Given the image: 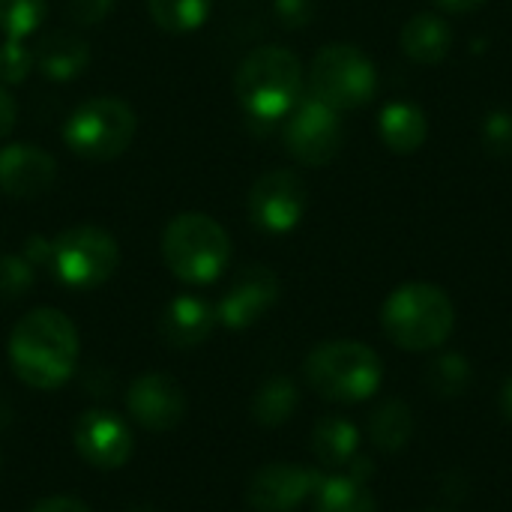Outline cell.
<instances>
[{
	"label": "cell",
	"instance_id": "cell-2",
	"mask_svg": "<svg viewBox=\"0 0 512 512\" xmlns=\"http://www.w3.org/2000/svg\"><path fill=\"white\" fill-rule=\"evenodd\" d=\"M237 102L252 120H282L303 93V66L297 54L279 45H264L246 54L234 78Z\"/></svg>",
	"mask_w": 512,
	"mask_h": 512
},
{
	"label": "cell",
	"instance_id": "cell-32",
	"mask_svg": "<svg viewBox=\"0 0 512 512\" xmlns=\"http://www.w3.org/2000/svg\"><path fill=\"white\" fill-rule=\"evenodd\" d=\"M30 512H90L87 504H81L78 498H69V495H54V498H45L39 501Z\"/></svg>",
	"mask_w": 512,
	"mask_h": 512
},
{
	"label": "cell",
	"instance_id": "cell-9",
	"mask_svg": "<svg viewBox=\"0 0 512 512\" xmlns=\"http://www.w3.org/2000/svg\"><path fill=\"white\" fill-rule=\"evenodd\" d=\"M342 120L339 111L318 102L315 96L294 105L285 123V150L309 168H321L333 162L342 150Z\"/></svg>",
	"mask_w": 512,
	"mask_h": 512
},
{
	"label": "cell",
	"instance_id": "cell-30",
	"mask_svg": "<svg viewBox=\"0 0 512 512\" xmlns=\"http://www.w3.org/2000/svg\"><path fill=\"white\" fill-rule=\"evenodd\" d=\"M114 0H66V15L81 24V27H90V24H99L108 9H111Z\"/></svg>",
	"mask_w": 512,
	"mask_h": 512
},
{
	"label": "cell",
	"instance_id": "cell-23",
	"mask_svg": "<svg viewBox=\"0 0 512 512\" xmlns=\"http://www.w3.org/2000/svg\"><path fill=\"white\" fill-rule=\"evenodd\" d=\"M297 408V387L294 381L288 378H270L267 384H261V390L255 393V402H252V417L273 429V426H282Z\"/></svg>",
	"mask_w": 512,
	"mask_h": 512
},
{
	"label": "cell",
	"instance_id": "cell-31",
	"mask_svg": "<svg viewBox=\"0 0 512 512\" xmlns=\"http://www.w3.org/2000/svg\"><path fill=\"white\" fill-rule=\"evenodd\" d=\"M276 15L285 27H306L315 15L312 0H276Z\"/></svg>",
	"mask_w": 512,
	"mask_h": 512
},
{
	"label": "cell",
	"instance_id": "cell-18",
	"mask_svg": "<svg viewBox=\"0 0 512 512\" xmlns=\"http://www.w3.org/2000/svg\"><path fill=\"white\" fill-rule=\"evenodd\" d=\"M402 51L423 66H435L441 63L450 48H453V30L444 18L432 15V12H420L414 18H408V24L402 27Z\"/></svg>",
	"mask_w": 512,
	"mask_h": 512
},
{
	"label": "cell",
	"instance_id": "cell-19",
	"mask_svg": "<svg viewBox=\"0 0 512 512\" xmlns=\"http://www.w3.org/2000/svg\"><path fill=\"white\" fill-rule=\"evenodd\" d=\"M378 129L393 153H414L426 141V114L411 102H393L381 111Z\"/></svg>",
	"mask_w": 512,
	"mask_h": 512
},
{
	"label": "cell",
	"instance_id": "cell-28",
	"mask_svg": "<svg viewBox=\"0 0 512 512\" xmlns=\"http://www.w3.org/2000/svg\"><path fill=\"white\" fill-rule=\"evenodd\" d=\"M33 66H36V51H30L21 39L6 36V42L0 45V81L18 84L30 75Z\"/></svg>",
	"mask_w": 512,
	"mask_h": 512
},
{
	"label": "cell",
	"instance_id": "cell-5",
	"mask_svg": "<svg viewBox=\"0 0 512 512\" xmlns=\"http://www.w3.org/2000/svg\"><path fill=\"white\" fill-rule=\"evenodd\" d=\"M381 378V357L363 342H324L306 360L309 387L330 402H363L378 393Z\"/></svg>",
	"mask_w": 512,
	"mask_h": 512
},
{
	"label": "cell",
	"instance_id": "cell-37",
	"mask_svg": "<svg viewBox=\"0 0 512 512\" xmlns=\"http://www.w3.org/2000/svg\"><path fill=\"white\" fill-rule=\"evenodd\" d=\"M429 512H453V510H429Z\"/></svg>",
	"mask_w": 512,
	"mask_h": 512
},
{
	"label": "cell",
	"instance_id": "cell-6",
	"mask_svg": "<svg viewBox=\"0 0 512 512\" xmlns=\"http://www.w3.org/2000/svg\"><path fill=\"white\" fill-rule=\"evenodd\" d=\"M378 84L375 63L363 54V48L348 42H330L324 45L309 72L312 96L333 111H351L372 99Z\"/></svg>",
	"mask_w": 512,
	"mask_h": 512
},
{
	"label": "cell",
	"instance_id": "cell-15",
	"mask_svg": "<svg viewBox=\"0 0 512 512\" xmlns=\"http://www.w3.org/2000/svg\"><path fill=\"white\" fill-rule=\"evenodd\" d=\"M54 156L36 144H6L0 150V189L9 198H36L54 183Z\"/></svg>",
	"mask_w": 512,
	"mask_h": 512
},
{
	"label": "cell",
	"instance_id": "cell-26",
	"mask_svg": "<svg viewBox=\"0 0 512 512\" xmlns=\"http://www.w3.org/2000/svg\"><path fill=\"white\" fill-rule=\"evenodd\" d=\"M471 381V366L465 357L459 354H444L432 363L429 369V387L438 393V396H459L465 390V384Z\"/></svg>",
	"mask_w": 512,
	"mask_h": 512
},
{
	"label": "cell",
	"instance_id": "cell-22",
	"mask_svg": "<svg viewBox=\"0 0 512 512\" xmlns=\"http://www.w3.org/2000/svg\"><path fill=\"white\" fill-rule=\"evenodd\" d=\"M315 512H378V507L366 486L348 474L321 480L315 489Z\"/></svg>",
	"mask_w": 512,
	"mask_h": 512
},
{
	"label": "cell",
	"instance_id": "cell-13",
	"mask_svg": "<svg viewBox=\"0 0 512 512\" xmlns=\"http://www.w3.org/2000/svg\"><path fill=\"white\" fill-rule=\"evenodd\" d=\"M126 408L132 420L147 432H171L186 417V393L171 375L150 372L132 381L126 393Z\"/></svg>",
	"mask_w": 512,
	"mask_h": 512
},
{
	"label": "cell",
	"instance_id": "cell-24",
	"mask_svg": "<svg viewBox=\"0 0 512 512\" xmlns=\"http://www.w3.org/2000/svg\"><path fill=\"white\" fill-rule=\"evenodd\" d=\"M150 18L168 33L198 30L210 15V0H147Z\"/></svg>",
	"mask_w": 512,
	"mask_h": 512
},
{
	"label": "cell",
	"instance_id": "cell-12",
	"mask_svg": "<svg viewBox=\"0 0 512 512\" xmlns=\"http://www.w3.org/2000/svg\"><path fill=\"white\" fill-rule=\"evenodd\" d=\"M72 441L78 456L99 471H117L132 456V432L111 411H84L75 423Z\"/></svg>",
	"mask_w": 512,
	"mask_h": 512
},
{
	"label": "cell",
	"instance_id": "cell-10",
	"mask_svg": "<svg viewBox=\"0 0 512 512\" xmlns=\"http://www.w3.org/2000/svg\"><path fill=\"white\" fill-rule=\"evenodd\" d=\"M306 213V183L294 171H267L249 192V219L267 234H288Z\"/></svg>",
	"mask_w": 512,
	"mask_h": 512
},
{
	"label": "cell",
	"instance_id": "cell-3",
	"mask_svg": "<svg viewBox=\"0 0 512 512\" xmlns=\"http://www.w3.org/2000/svg\"><path fill=\"white\" fill-rule=\"evenodd\" d=\"M381 324L387 339L399 348L432 351L450 339L456 309L444 288L432 282H408L387 297L381 309Z\"/></svg>",
	"mask_w": 512,
	"mask_h": 512
},
{
	"label": "cell",
	"instance_id": "cell-25",
	"mask_svg": "<svg viewBox=\"0 0 512 512\" xmlns=\"http://www.w3.org/2000/svg\"><path fill=\"white\" fill-rule=\"evenodd\" d=\"M48 15V0H0V30L12 39L30 36Z\"/></svg>",
	"mask_w": 512,
	"mask_h": 512
},
{
	"label": "cell",
	"instance_id": "cell-11",
	"mask_svg": "<svg viewBox=\"0 0 512 512\" xmlns=\"http://www.w3.org/2000/svg\"><path fill=\"white\" fill-rule=\"evenodd\" d=\"M321 474L303 465H264L246 486V501L255 512H294L315 489L321 486Z\"/></svg>",
	"mask_w": 512,
	"mask_h": 512
},
{
	"label": "cell",
	"instance_id": "cell-27",
	"mask_svg": "<svg viewBox=\"0 0 512 512\" xmlns=\"http://www.w3.org/2000/svg\"><path fill=\"white\" fill-rule=\"evenodd\" d=\"M33 288V264L24 255H0V300H18Z\"/></svg>",
	"mask_w": 512,
	"mask_h": 512
},
{
	"label": "cell",
	"instance_id": "cell-4",
	"mask_svg": "<svg viewBox=\"0 0 512 512\" xmlns=\"http://www.w3.org/2000/svg\"><path fill=\"white\" fill-rule=\"evenodd\" d=\"M162 258L180 282L210 285L231 258V240L207 213H180L162 234Z\"/></svg>",
	"mask_w": 512,
	"mask_h": 512
},
{
	"label": "cell",
	"instance_id": "cell-16",
	"mask_svg": "<svg viewBox=\"0 0 512 512\" xmlns=\"http://www.w3.org/2000/svg\"><path fill=\"white\" fill-rule=\"evenodd\" d=\"M216 327V309L201 297H174L159 321V333L174 348H195L201 345Z\"/></svg>",
	"mask_w": 512,
	"mask_h": 512
},
{
	"label": "cell",
	"instance_id": "cell-7",
	"mask_svg": "<svg viewBox=\"0 0 512 512\" xmlns=\"http://www.w3.org/2000/svg\"><path fill=\"white\" fill-rule=\"evenodd\" d=\"M135 126V111L123 99L96 96L69 114L63 138L78 156L90 162H108L132 144Z\"/></svg>",
	"mask_w": 512,
	"mask_h": 512
},
{
	"label": "cell",
	"instance_id": "cell-29",
	"mask_svg": "<svg viewBox=\"0 0 512 512\" xmlns=\"http://www.w3.org/2000/svg\"><path fill=\"white\" fill-rule=\"evenodd\" d=\"M483 144L495 156H512V114L492 111L483 120Z\"/></svg>",
	"mask_w": 512,
	"mask_h": 512
},
{
	"label": "cell",
	"instance_id": "cell-20",
	"mask_svg": "<svg viewBox=\"0 0 512 512\" xmlns=\"http://www.w3.org/2000/svg\"><path fill=\"white\" fill-rule=\"evenodd\" d=\"M357 444H360L357 429L342 417H324V420H318V426L312 432V450H315L318 462L327 468L351 465L357 456Z\"/></svg>",
	"mask_w": 512,
	"mask_h": 512
},
{
	"label": "cell",
	"instance_id": "cell-8",
	"mask_svg": "<svg viewBox=\"0 0 512 512\" xmlns=\"http://www.w3.org/2000/svg\"><path fill=\"white\" fill-rule=\"evenodd\" d=\"M120 264L117 240L96 225L63 231L51 243V270L69 288H96L111 279Z\"/></svg>",
	"mask_w": 512,
	"mask_h": 512
},
{
	"label": "cell",
	"instance_id": "cell-34",
	"mask_svg": "<svg viewBox=\"0 0 512 512\" xmlns=\"http://www.w3.org/2000/svg\"><path fill=\"white\" fill-rule=\"evenodd\" d=\"M444 9H450V12H474V9H480L486 0H438Z\"/></svg>",
	"mask_w": 512,
	"mask_h": 512
},
{
	"label": "cell",
	"instance_id": "cell-14",
	"mask_svg": "<svg viewBox=\"0 0 512 512\" xmlns=\"http://www.w3.org/2000/svg\"><path fill=\"white\" fill-rule=\"evenodd\" d=\"M276 300H279L276 273L261 264H252L225 291V297L216 309V318L231 330H246L258 318H264L276 306Z\"/></svg>",
	"mask_w": 512,
	"mask_h": 512
},
{
	"label": "cell",
	"instance_id": "cell-35",
	"mask_svg": "<svg viewBox=\"0 0 512 512\" xmlns=\"http://www.w3.org/2000/svg\"><path fill=\"white\" fill-rule=\"evenodd\" d=\"M501 408H504L507 420L512 423V378H507V384H504V393H501Z\"/></svg>",
	"mask_w": 512,
	"mask_h": 512
},
{
	"label": "cell",
	"instance_id": "cell-33",
	"mask_svg": "<svg viewBox=\"0 0 512 512\" xmlns=\"http://www.w3.org/2000/svg\"><path fill=\"white\" fill-rule=\"evenodd\" d=\"M15 126V99L0 87V138H6Z\"/></svg>",
	"mask_w": 512,
	"mask_h": 512
},
{
	"label": "cell",
	"instance_id": "cell-1",
	"mask_svg": "<svg viewBox=\"0 0 512 512\" xmlns=\"http://www.w3.org/2000/svg\"><path fill=\"white\" fill-rule=\"evenodd\" d=\"M9 363L15 375L36 390L66 384L78 363L75 324L57 309L27 312L9 336Z\"/></svg>",
	"mask_w": 512,
	"mask_h": 512
},
{
	"label": "cell",
	"instance_id": "cell-17",
	"mask_svg": "<svg viewBox=\"0 0 512 512\" xmlns=\"http://www.w3.org/2000/svg\"><path fill=\"white\" fill-rule=\"evenodd\" d=\"M87 63H90V48L72 30H54L36 48V66H39V72L45 78H54V81H72V78H78L87 69Z\"/></svg>",
	"mask_w": 512,
	"mask_h": 512
},
{
	"label": "cell",
	"instance_id": "cell-36",
	"mask_svg": "<svg viewBox=\"0 0 512 512\" xmlns=\"http://www.w3.org/2000/svg\"><path fill=\"white\" fill-rule=\"evenodd\" d=\"M126 512H156L153 507H132V510H126Z\"/></svg>",
	"mask_w": 512,
	"mask_h": 512
},
{
	"label": "cell",
	"instance_id": "cell-21",
	"mask_svg": "<svg viewBox=\"0 0 512 512\" xmlns=\"http://www.w3.org/2000/svg\"><path fill=\"white\" fill-rule=\"evenodd\" d=\"M414 432V414L402 399H387L384 405L375 408L372 420H369V435L375 441L378 450L384 453H396L411 441Z\"/></svg>",
	"mask_w": 512,
	"mask_h": 512
}]
</instances>
